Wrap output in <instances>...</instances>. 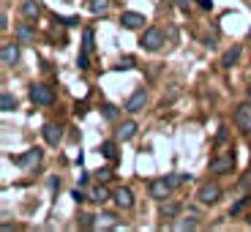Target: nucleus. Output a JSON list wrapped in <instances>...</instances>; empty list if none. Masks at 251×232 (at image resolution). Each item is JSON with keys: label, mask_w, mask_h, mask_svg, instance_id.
<instances>
[{"label": "nucleus", "mask_w": 251, "mask_h": 232, "mask_svg": "<svg viewBox=\"0 0 251 232\" xmlns=\"http://www.w3.org/2000/svg\"><path fill=\"white\" fill-rule=\"evenodd\" d=\"M30 101L36 104V107H55L57 96H55V90H52L50 85H44V82H33L30 85Z\"/></svg>", "instance_id": "obj_1"}, {"label": "nucleus", "mask_w": 251, "mask_h": 232, "mask_svg": "<svg viewBox=\"0 0 251 232\" xmlns=\"http://www.w3.org/2000/svg\"><path fill=\"white\" fill-rule=\"evenodd\" d=\"M164 44V30L161 27H148V30L142 33V38H139V47H142L145 52H158Z\"/></svg>", "instance_id": "obj_2"}, {"label": "nucleus", "mask_w": 251, "mask_h": 232, "mask_svg": "<svg viewBox=\"0 0 251 232\" xmlns=\"http://www.w3.org/2000/svg\"><path fill=\"white\" fill-rule=\"evenodd\" d=\"M235 126L243 137H251V101H243L238 109H235Z\"/></svg>", "instance_id": "obj_3"}, {"label": "nucleus", "mask_w": 251, "mask_h": 232, "mask_svg": "<svg viewBox=\"0 0 251 232\" xmlns=\"http://www.w3.org/2000/svg\"><path fill=\"white\" fill-rule=\"evenodd\" d=\"M235 170V151L229 153H221L210 161V175H226V172Z\"/></svg>", "instance_id": "obj_4"}, {"label": "nucleus", "mask_w": 251, "mask_h": 232, "mask_svg": "<svg viewBox=\"0 0 251 232\" xmlns=\"http://www.w3.org/2000/svg\"><path fill=\"white\" fill-rule=\"evenodd\" d=\"M221 194H224V188H221L219 183H205V186H200V191H197V200H200L202 205H213V202L221 200Z\"/></svg>", "instance_id": "obj_5"}, {"label": "nucleus", "mask_w": 251, "mask_h": 232, "mask_svg": "<svg viewBox=\"0 0 251 232\" xmlns=\"http://www.w3.org/2000/svg\"><path fill=\"white\" fill-rule=\"evenodd\" d=\"M14 38H17L19 44H25V47L36 44V27H33L30 19H27V22H19V25L14 27Z\"/></svg>", "instance_id": "obj_6"}, {"label": "nucleus", "mask_w": 251, "mask_h": 232, "mask_svg": "<svg viewBox=\"0 0 251 232\" xmlns=\"http://www.w3.org/2000/svg\"><path fill=\"white\" fill-rule=\"evenodd\" d=\"M145 104H148V90H145V88H137V90L131 93V99L126 101L123 109H126L128 115H137V112H142V109H145Z\"/></svg>", "instance_id": "obj_7"}, {"label": "nucleus", "mask_w": 251, "mask_h": 232, "mask_svg": "<svg viewBox=\"0 0 251 232\" xmlns=\"http://www.w3.org/2000/svg\"><path fill=\"white\" fill-rule=\"evenodd\" d=\"M112 200H115V205H118L120 210H131L134 207V191L128 186H120V188L112 191Z\"/></svg>", "instance_id": "obj_8"}, {"label": "nucleus", "mask_w": 251, "mask_h": 232, "mask_svg": "<svg viewBox=\"0 0 251 232\" xmlns=\"http://www.w3.org/2000/svg\"><path fill=\"white\" fill-rule=\"evenodd\" d=\"M41 137H44V142L50 145V148H57V145L63 142V129H60V123H44V129H41Z\"/></svg>", "instance_id": "obj_9"}, {"label": "nucleus", "mask_w": 251, "mask_h": 232, "mask_svg": "<svg viewBox=\"0 0 251 232\" xmlns=\"http://www.w3.org/2000/svg\"><path fill=\"white\" fill-rule=\"evenodd\" d=\"M139 131L137 120H123V123H118V129H115V139L118 142H128V139H134Z\"/></svg>", "instance_id": "obj_10"}, {"label": "nucleus", "mask_w": 251, "mask_h": 232, "mask_svg": "<svg viewBox=\"0 0 251 232\" xmlns=\"http://www.w3.org/2000/svg\"><path fill=\"white\" fill-rule=\"evenodd\" d=\"M172 191V183L167 180V178H156V180H151V197L158 202H164L167 197H170Z\"/></svg>", "instance_id": "obj_11"}, {"label": "nucleus", "mask_w": 251, "mask_h": 232, "mask_svg": "<svg viewBox=\"0 0 251 232\" xmlns=\"http://www.w3.org/2000/svg\"><path fill=\"white\" fill-rule=\"evenodd\" d=\"M142 25H145V14H139V11H123L120 14V27H126V30H139Z\"/></svg>", "instance_id": "obj_12"}, {"label": "nucleus", "mask_w": 251, "mask_h": 232, "mask_svg": "<svg viewBox=\"0 0 251 232\" xmlns=\"http://www.w3.org/2000/svg\"><path fill=\"white\" fill-rule=\"evenodd\" d=\"M41 156H44V153L38 151V148H30L25 156H17V158H11V161L17 164V167H22V170H33V167L41 161Z\"/></svg>", "instance_id": "obj_13"}, {"label": "nucleus", "mask_w": 251, "mask_h": 232, "mask_svg": "<svg viewBox=\"0 0 251 232\" xmlns=\"http://www.w3.org/2000/svg\"><path fill=\"white\" fill-rule=\"evenodd\" d=\"M17 44H19V41H17ZM17 44H3V50H0V60H3L6 69H11V66H17V63H19V47Z\"/></svg>", "instance_id": "obj_14"}, {"label": "nucleus", "mask_w": 251, "mask_h": 232, "mask_svg": "<svg viewBox=\"0 0 251 232\" xmlns=\"http://www.w3.org/2000/svg\"><path fill=\"white\" fill-rule=\"evenodd\" d=\"M240 55H243V44H235V47H229V50L221 55V69H232L235 63L240 60Z\"/></svg>", "instance_id": "obj_15"}, {"label": "nucleus", "mask_w": 251, "mask_h": 232, "mask_svg": "<svg viewBox=\"0 0 251 232\" xmlns=\"http://www.w3.org/2000/svg\"><path fill=\"white\" fill-rule=\"evenodd\" d=\"M22 17L36 22V19L41 17V3H38V0H22Z\"/></svg>", "instance_id": "obj_16"}, {"label": "nucleus", "mask_w": 251, "mask_h": 232, "mask_svg": "<svg viewBox=\"0 0 251 232\" xmlns=\"http://www.w3.org/2000/svg\"><path fill=\"white\" fill-rule=\"evenodd\" d=\"M96 230H120V221L115 213H101L96 216Z\"/></svg>", "instance_id": "obj_17"}, {"label": "nucleus", "mask_w": 251, "mask_h": 232, "mask_svg": "<svg viewBox=\"0 0 251 232\" xmlns=\"http://www.w3.org/2000/svg\"><path fill=\"white\" fill-rule=\"evenodd\" d=\"M99 153L109 161H118V139H107V142L99 145Z\"/></svg>", "instance_id": "obj_18"}, {"label": "nucleus", "mask_w": 251, "mask_h": 232, "mask_svg": "<svg viewBox=\"0 0 251 232\" xmlns=\"http://www.w3.org/2000/svg\"><path fill=\"white\" fill-rule=\"evenodd\" d=\"M90 200H93V202H99V205H101V202L112 200V194H109V188L104 186V183H99V186H93V188H90Z\"/></svg>", "instance_id": "obj_19"}, {"label": "nucleus", "mask_w": 251, "mask_h": 232, "mask_svg": "<svg viewBox=\"0 0 251 232\" xmlns=\"http://www.w3.org/2000/svg\"><path fill=\"white\" fill-rule=\"evenodd\" d=\"M0 109H3V112L17 109V96H11L8 90H3V96H0Z\"/></svg>", "instance_id": "obj_20"}, {"label": "nucleus", "mask_w": 251, "mask_h": 232, "mask_svg": "<svg viewBox=\"0 0 251 232\" xmlns=\"http://www.w3.org/2000/svg\"><path fill=\"white\" fill-rule=\"evenodd\" d=\"M52 19H55V25H63V27H76L82 22L79 17H57V14H52Z\"/></svg>", "instance_id": "obj_21"}, {"label": "nucleus", "mask_w": 251, "mask_h": 232, "mask_svg": "<svg viewBox=\"0 0 251 232\" xmlns=\"http://www.w3.org/2000/svg\"><path fill=\"white\" fill-rule=\"evenodd\" d=\"M93 38H96L93 27H85V33H82V50L85 52H93Z\"/></svg>", "instance_id": "obj_22"}, {"label": "nucleus", "mask_w": 251, "mask_h": 232, "mask_svg": "<svg viewBox=\"0 0 251 232\" xmlns=\"http://www.w3.org/2000/svg\"><path fill=\"white\" fill-rule=\"evenodd\" d=\"M177 213H180V205H177V202H167V205L161 207V219H175Z\"/></svg>", "instance_id": "obj_23"}, {"label": "nucleus", "mask_w": 251, "mask_h": 232, "mask_svg": "<svg viewBox=\"0 0 251 232\" xmlns=\"http://www.w3.org/2000/svg\"><path fill=\"white\" fill-rule=\"evenodd\" d=\"M107 8H109V0H90V11L99 17V14H107Z\"/></svg>", "instance_id": "obj_24"}, {"label": "nucleus", "mask_w": 251, "mask_h": 232, "mask_svg": "<svg viewBox=\"0 0 251 232\" xmlns=\"http://www.w3.org/2000/svg\"><path fill=\"white\" fill-rule=\"evenodd\" d=\"M197 227H200V221L194 219V216H188V219H180L175 224V230H197Z\"/></svg>", "instance_id": "obj_25"}, {"label": "nucleus", "mask_w": 251, "mask_h": 232, "mask_svg": "<svg viewBox=\"0 0 251 232\" xmlns=\"http://www.w3.org/2000/svg\"><path fill=\"white\" fill-rule=\"evenodd\" d=\"M249 202H251V194H246V197H240V200H238V202H235V205H232V207H229V216H238V213H240V210H243V207H246V205H249Z\"/></svg>", "instance_id": "obj_26"}, {"label": "nucleus", "mask_w": 251, "mask_h": 232, "mask_svg": "<svg viewBox=\"0 0 251 232\" xmlns=\"http://www.w3.org/2000/svg\"><path fill=\"white\" fill-rule=\"evenodd\" d=\"M76 66H79V71H88V69H90V52L79 50V57H76Z\"/></svg>", "instance_id": "obj_27"}, {"label": "nucleus", "mask_w": 251, "mask_h": 232, "mask_svg": "<svg viewBox=\"0 0 251 232\" xmlns=\"http://www.w3.org/2000/svg\"><path fill=\"white\" fill-rule=\"evenodd\" d=\"M101 112H104V118H107V120H112V123L120 118V109L112 107V104H104V109H101Z\"/></svg>", "instance_id": "obj_28"}, {"label": "nucleus", "mask_w": 251, "mask_h": 232, "mask_svg": "<svg viewBox=\"0 0 251 232\" xmlns=\"http://www.w3.org/2000/svg\"><path fill=\"white\" fill-rule=\"evenodd\" d=\"M71 200H74L76 205H82V202H85V200H90V197L85 194V191H82V188H74V191H71Z\"/></svg>", "instance_id": "obj_29"}, {"label": "nucleus", "mask_w": 251, "mask_h": 232, "mask_svg": "<svg viewBox=\"0 0 251 232\" xmlns=\"http://www.w3.org/2000/svg\"><path fill=\"white\" fill-rule=\"evenodd\" d=\"M134 66H137V60H134V57H123V60H120L118 66H115V69L123 71V69H134Z\"/></svg>", "instance_id": "obj_30"}, {"label": "nucleus", "mask_w": 251, "mask_h": 232, "mask_svg": "<svg viewBox=\"0 0 251 232\" xmlns=\"http://www.w3.org/2000/svg\"><path fill=\"white\" fill-rule=\"evenodd\" d=\"M96 178H99V183H107L109 178H112V170H99V172H96Z\"/></svg>", "instance_id": "obj_31"}, {"label": "nucleus", "mask_w": 251, "mask_h": 232, "mask_svg": "<svg viewBox=\"0 0 251 232\" xmlns=\"http://www.w3.org/2000/svg\"><path fill=\"white\" fill-rule=\"evenodd\" d=\"M74 112H76V115H85V112H88V101H76V104H74Z\"/></svg>", "instance_id": "obj_32"}, {"label": "nucleus", "mask_w": 251, "mask_h": 232, "mask_svg": "<svg viewBox=\"0 0 251 232\" xmlns=\"http://www.w3.org/2000/svg\"><path fill=\"white\" fill-rule=\"evenodd\" d=\"M197 6H200L202 11H213V0H197Z\"/></svg>", "instance_id": "obj_33"}, {"label": "nucleus", "mask_w": 251, "mask_h": 232, "mask_svg": "<svg viewBox=\"0 0 251 232\" xmlns=\"http://www.w3.org/2000/svg\"><path fill=\"white\" fill-rule=\"evenodd\" d=\"M213 142H216V145L226 142V129H224V126H221V129H219V134H216V139H213Z\"/></svg>", "instance_id": "obj_34"}, {"label": "nucleus", "mask_w": 251, "mask_h": 232, "mask_svg": "<svg viewBox=\"0 0 251 232\" xmlns=\"http://www.w3.org/2000/svg\"><path fill=\"white\" fill-rule=\"evenodd\" d=\"M177 3V8H180V11H188V8H191V3H194V0H175Z\"/></svg>", "instance_id": "obj_35"}, {"label": "nucleus", "mask_w": 251, "mask_h": 232, "mask_svg": "<svg viewBox=\"0 0 251 232\" xmlns=\"http://www.w3.org/2000/svg\"><path fill=\"white\" fill-rule=\"evenodd\" d=\"M249 227H251V216H249Z\"/></svg>", "instance_id": "obj_36"}]
</instances>
